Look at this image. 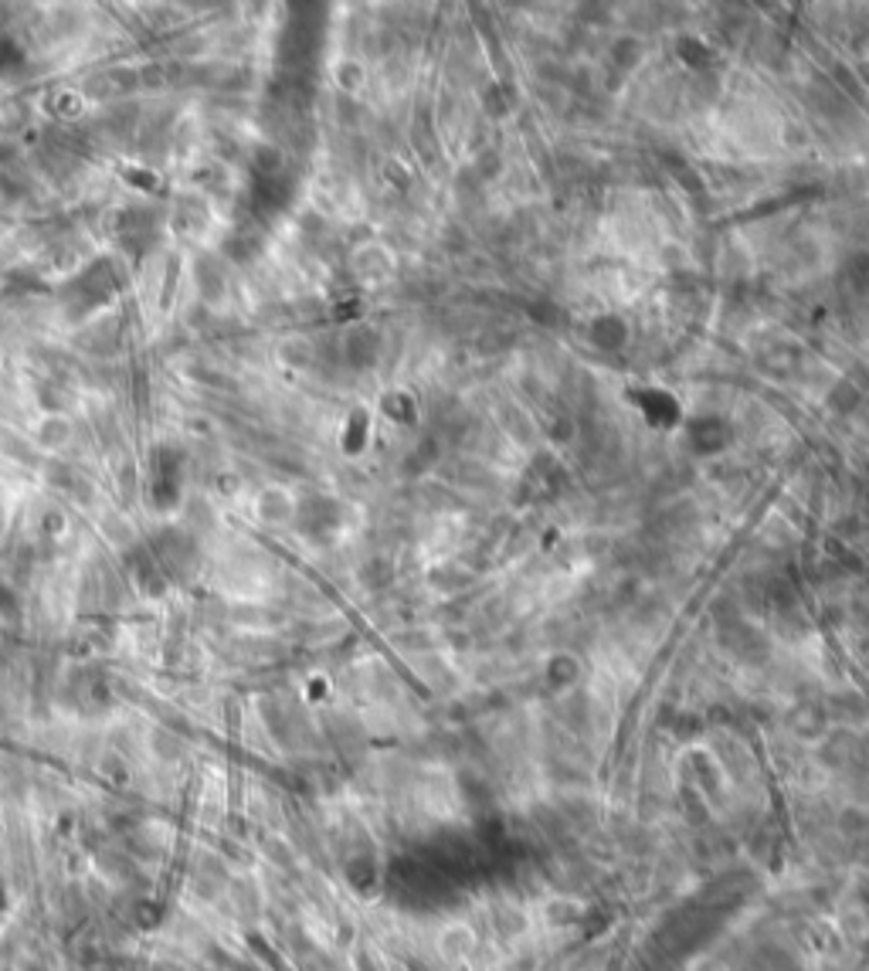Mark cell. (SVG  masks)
Masks as SVG:
<instances>
[{"instance_id": "2", "label": "cell", "mask_w": 869, "mask_h": 971, "mask_svg": "<svg viewBox=\"0 0 869 971\" xmlns=\"http://www.w3.org/2000/svg\"><path fill=\"white\" fill-rule=\"evenodd\" d=\"M34 442L45 449V452H62L75 442V421L62 415V411H48L34 421Z\"/></svg>"}, {"instance_id": "4", "label": "cell", "mask_w": 869, "mask_h": 971, "mask_svg": "<svg viewBox=\"0 0 869 971\" xmlns=\"http://www.w3.org/2000/svg\"><path fill=\"white\" fill-rule=\"evenodd\" d=\"M472 944H476V938H472V931H466L462 924L445 927L442 938H438V948H442V955L445 958H466L469 951H472Z\"/></svg>"}, {"instance_id": "5", "label": "cell", "mask_w": 869, "mask_h": 971, "mask_svg": "<svg viewBox=\"0 0 869 971\" xmlns=\"http://www.w3.org/2000/svg\"><path fill=\"white\" fill-rule=\"evenodd\" d=\"M0 530H4V513H0Z\"/></svg>"}, {"instance_id": "3", "label": "cell", "mask_w": 869, "mask_h": 971, "mask_svg": "<svg viewBox=\"0 0 869 971\" xmlns=\"http://www.w3.org/2000/svg\"><path fill=\"white\" fill-rule=\"evenodd\" d=\"M255 513L265 520V523H286V520L296 517V503H292V496L286 489L272 486V489H262V493H258Z\"/></svg>"}, {"instance_id": "1", "label": "cell", "mask_w": 869, "mask_h": 971, "mask_svg": "<svg viewBox=\"0 0 869 971\" xmlns=\"http://www.w3.org/2000/svg\"><path fill=\"white\" fill-rule=\"evenodd\" d=\"M180 476H184V455L174 452V449H160L153 493H157V503H163V510H170L180 500V493H184V479Z\"/></svg>"}]
</instances>
